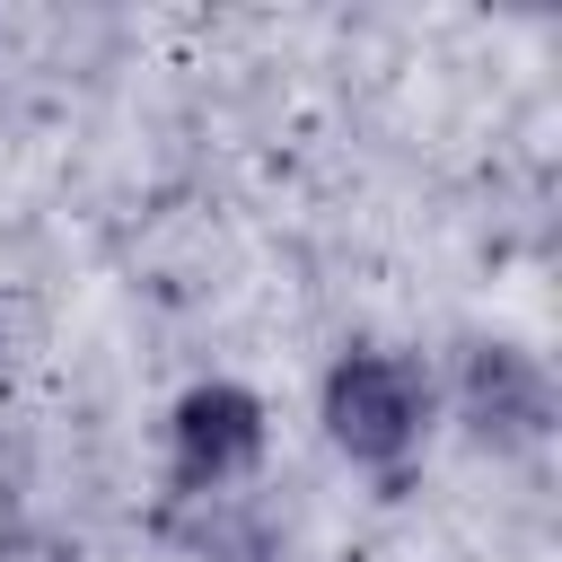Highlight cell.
I'll return each mask as SVG.
<instances>
[{"label": "cell", "instance_id": "cell-1", "mask_svg": "<svg viewBox=\"0 0 562 562\" xmlns=\"http://www.w3.org/2000/svg\"><path fill=\"white\" fill-rule=\"evenodd\" d=\"M316 422H325V439H334L360 474H404L413 448H422V430H430V369H422L413 351L351 342V351L325 369Z\"/></svg>", "mask_w": 562, "mask_h": 562}, {"label": "cell", "instance_id": "cell-2", "mask_svg": "<svg viewBox=\"0 0 562 562\" xmlns=\"http://www.w3.org/2000/svg\"><path fill=\"white\" fill-rule=\"evenodd\" d=\"M263 439H272V422H263V395L255 386H237V378L184 386L176 413H167V501L176 509L228 501L263 465Z\"/></svg>", "mask_w": 562, "mask_h": 562}, {"label": "cell", "instance_id": "cell-3", "mask_svg": "<svg viewBox=\"0 0 562 562\" xmlns=\"http://www.w3.org/2000/svg\"><path fill=\"white\" fill-rule=\"evenodd\" d=\"M457 413L483 448H536L553 430V378L518 342H465L457 360Z\"/></svg>", "mask_w": 562, "mask_h": 562}]
</instances>
